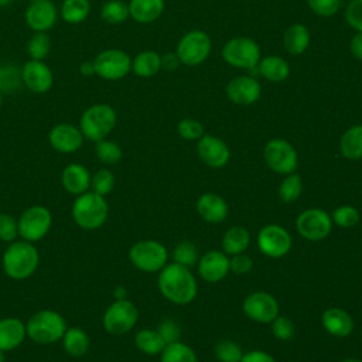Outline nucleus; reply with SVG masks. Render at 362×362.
<instances>
[{"label": "nucleus", "instance_id": "28", "mask_svg": "<svg viewBox=\"0 0 362 362\" xmlns=\"http://www.w3.org/2000/svg\"><path fill=\"white\" fill-rule=\"evenodd\" d=\"M164 7V0H130L129 13L134 21L148 24L163 14Z\"/></svg>", "mask_w": 362, "mask_h": 362}, {"label": "nucleus", "instance_id": "51", "mask_svg": "<svg viewBox=\"0 0 362 362\" xmlns=\"http://www.w3.org/2000/svg\"><path fill=\"white\" fill-rule=\"evenodd\" d=\"M252 266H253L252 257L245 253L229 256V270H232L236 274H245L250 272Z\"/></svg>", "mask_w": 362, "mask_h": 362}, {"label": "nucleus", "instance_id": "11", "mask_svg": "<svg viewBox=\"0 0 362 362\" xmlns=\"http://www.w3.org/2000/svg\"><path fill=\"white\" fill-rule=\"evenodd\" d=\"M263 158L267 167L280 175L296 173L298 156L296 148L284 139H272L263 148Z\"/></svg>", "mask_w": 362, "mask_h": 362}, {"label": "nucleus", "instance_id": "1", "mask_svg": "<svg viewBox=\"0 0 362 362\" xmlns=\"http://www.w3.org/2000/svg\"><path fill=\"white\" fill-rule=\"evenodd\" d=\"M157 287L165 300L177 305L192 303L198 294L197 279L191 273L189 267L175 262L167 263L158 272Z\"/></svg>", "mask_w": 362, "mask_h": 362}, {"label": "nucleus", "instance_id": "55", "mask_svg": "<svg viewBox=\"0 0 362 362\" xmlns=\"http://www.w3.org/2000/svg\"><path fill=\"white\" fill-rule=\"evenodd\" d=\"M79 72H81L82 75H85V76H89V75H92V74H95L93 64H92V62H89V61L82 62V64H81V66H79Z\"/></svg>", "mask_w": 362, "mask_h": 362}, {"label": "nucleus", "instance_id": "47", "mask_svg": "<svg viewBox=\"0 0 362 362\" xmlns=\"http://www.w3.org/2000/svg\"><path fill=\"white\" fill-rule=\"evenodd\" d=\"M344 18L355 33H362V0H351L345 7Z\"/></svg>", "mask_w": 362, "mask_h": 362}, {"label": "nucleus", "instance_id": "19", "mask_svg": "<svg viewBox=\"0 0 362 362\" xmlns=\"http://www.w3.org/2000/svg\"><path fill=\"white\" fill-rule=\"evenodd\" d=\"M198 276L206 283H218L226 277L229 270V256L221 250H209L197 262Z\"/></svg>", "mask_w": 362, "mask_h": 362}, {"label": "nucleus", "instance_id": "39", "mask_svg": "<svg viewBox=\"0 0 362 362\" xmlns=\"http://www.w3.org/2000/svg\"><path fill=\"white\" fill-rule=\"evenodd\" d=\"M51 49V38L45 33H34L27 44V52L31 59L44 61Z\"/></svg>", "mask_w": 362, "mask_h": 362}, {"label": "nucleus", "instance_id": "9", "mask_svg": "<svg viewBox=\"0 0 362 362\" xmlns=\"http://www.w3.org/2000/svg\"><path fill=\"white\" fill-rule=\"evenodd\" d=\"M260 48L257 42L247 37H235L222 47V58L226 64L240 69H253L260 61Z\"/></svg>", "mask_w": 362, "mask_h": 362}, {"label": "nucleus", "instance_id": "7", "mask_svg": "<svg viewBox=\"0 0 362 362\" xmlns=\"http://www.w3.org/2000/svg\"><path fill=\"white\" fill-rule=\"evenodd\" d=\"M18 236L27 242H38L45 238L52 226V214L44 205H31L17 219Z\"/></svg>", "mask_w": 362, "mask_h": 362}, {"label": "nucleus", "instance_id": "5", "mask_svg": "<svg viewBox=\"0 0 362 362\" xmlns=\"http://www.w3.org/2000/svg\"><path fill=\"white\" fill-rule=\"evenodd\" d=\"M117 122L116 110L107 103H96L89 106L79 119V130L83 137L90 141L106 139L115 129Z\"/></svg>", "mask_w": 362, "mask_h": 362}, {"label": "nucleus", "instance_id": "40", "mask_svg": "<svg viewBox=\"0 0 362 362\" xmlns=\"http://www.w3.org/2000/svg\"><path fill=\"white\" fill-rule=\"evenodd\" d=\"M23 83L21 69L13 65H4L0 68V92H16Z\"/></svg>", "mask_w": 362, "mask_h": 362}, {"label": "nucleus", "instance_id": "15", "mask_svg": "<svg viewBox=\"0 0 362 362\" xmlns=\"http://www.w3.org/2000/svg\"><path fill=\"white\" fill-rule=\"evenodd\" d=\"M245 315L259 324H270L279 315V303L266 291H253L242 303Z\"/></svg>", "mask_w": 362, "mask_h": 362}, {"label": "nucleus", "instance_id": "4", "mask_svg": "<svg viewBox=\"0 0 362 362\" xmlns=\"http://www.w3.org/2000/svg\"><path fill=\"white\" fill-rule=\"evenodd\" d=\"M68 325L65 318L55 310H40L25 322L27 338L38 345H49L61 341Z\"/></svg>", "mask_w": 362, "mask_h": 362}, {"label": "nucleus", "instance_id": "27", "mask_svg": "<svg viewBox=\"0 0 362 362\" xmlns=\"http://www.w3.org/2000/svg\"><path fill=\"white\" fill-rule=\"evenodd\" d=\"M311 35L304 24L294 23L286 28L283 35V45L290 55H301L310 47Z\"/></svg>", "mask_w": 362, "mask_h": 362}, {"label": "nucleus", "instance_id": "33", "mask_svg": "<svg viewBox=\"0 0 362 362\" xmlns=\"http://www.w3.org/2000/svg\"><path fill=\"white\" fill-rule=\"evenodd\" d=\"M134 345L140 352L146 355H160L165 346V342L157 329L143 328L136 332Z\"/></svg>", "mask_w": 362, "mask_h": 362}, {"label": "nucleus", "instance_id": "20", "mask_svg": "<svg viewBox=\"0 0 362 362\" xmlns=\"http://www.w3.org/2000/svg\"><path fill=\"white\" fill-rule=\"evenodd\" d=\"M24 86L34 93H45L52 88L54 76L44 61L30 59L21 69Z\"/></svg>", "mask_w": 362, "mask_h": 362}, {"label": "nucleus", "instance_id": "53", "mask_svg": "<svg viewBox=\"0 0 362 362\" xmlns=\"http://www.w3.org/2000/svg\"><path fill=\"white\" fill-rule=\"evenodd\" d=\"M349 51L354 58L362 61V33H355L349 41Z\"/></svg>", "mask_w": 362, "mask_h": 362}, {"label": "nucleus", "instance_id": "57", "mask_svg": "<svg viewBox=\"0 0 362 362\" xmlns=\"http://www.w3.org/2000/svg\"><path fill=\"white\" fill-rule=\"evenodd\" d=\"M341 362H362V361L358 359V358H346V359H344Z\"/></svg>", "mask_w": 362, "mask_h": 362}, {"label": "nucleus", "instance_id": "37", "mask_svg": "<svg viewBox=\"0 0 362 362\" xmlns=\"http://www.w3.org/2000/svg\"><path fill=\"white\" fill-rule=\"evenodd\" d=\"M303 191V181L301 177L296 173L284 175L283 181L279 185V197L283 202L291 204L298 199Z\"/></svg>", "mask_w": 362, "mask_h": 362}, {"label": "nucleus", "instance_id": "32", "mask_svg": "<svg viewBox=\"0 0 362 362\" xmlns=\"http://www.w3.org/2000/svg\"><path fill=\"white\" fill-rule=\"evenodd\" d=\"M161 68V55L156 51L139 52L132 59V71L140 78L154 76Z\"/></svg>", "mask_w": 362, "mask_h": 362}, {"label": "nucleus", "instance_id": "26", "mask_svg": "<svg viewBox=\"0 0 362 362\" xmlns=\"http://www.w3.org/2000/svg\"><path fill=\"white\" fill-rule=\"evenodd\" d=\"M64 351L72 358H82L90 348V338L88 332L81 327H68L62 338Z\"/></svg>", "mask_w": 362, "mask_h": 362}, {"label": "nucleus", "instance_id": "6", "mask_svg": "<svg viewBox=\"0 0 362 362\" xmlns=\"http://www.w3.org/2000/svg\"><path fill=\"white\" fill-rule=\"evenodd\" d=\"M130 263L140 272L157 273L168 262L167 247L154 239H143L129 249Z\"/></svg>", "mask_w": 362, "mask_h": 362}, {"label": "nucleus", "instance_id": "49", "mask_svg": "<svg viewBox=\"0 0 362 362\" xmlns=\"http://www.w3.org/2000/svg\"><path fill=\"white\" fill-rule=\"evenodd\" d=\"M272 332L273 337L280 341L291 339L294 335V324L287 317L277 315L272 322Z\"/></svg>", "mask_w": 362, "mask_h": 362}, {"label": "nucleus", "instance_id": "50", "mask_svg": "<svg viewBox=\"0 0 362 362\" xmlns=\"http://www.w3.org/2000/svg\"><path fill=\"white\" fill-rule=\"evenodd\" d=\"M158 334L164 339L165 344H171L175 341H180L181 337V329L180 325L174 320H164L161 324L157 327Z\"/></svg>", "mask_w": 362, "mask_h": 362}, {"label": "nucleus", "instance_id": "43", "mask_svg": "<svg viewBox=\"0 0 362 362\" xmlns=\"http://www.w3.org/2000/svg\"><path fill=\"white\" fill-rule=\"evenodd\" d=\"M331 219L339 228H352L359 222V211L352 205H339L332 211Z\"/></svg>", "mask_w": 362, "mask_h": 362}, {"label": "nucleus", "instance_id": "3", "mask_svg": "<svg viewBox=\"0 0 362 362\" xmlns=\"http://www.w3.org/2000/svg\"><path fill=\"white\" fill-rule=\"evenodd\" d=\"M71 215L79 228L85 230H95L106 222L109 205L105 197L89 189L76 195L71 206Z\"/></svg>", "mask_w": 362, "mask_h": 362}, {"label": "nucleus", "instance_id": "61", "mask_svg": "<svg viewBox=\"0 0 362 362\" xmlns=\"http://www.w3.org/2000/svg\"><path fill=\"white\" fill-rule=\"evenodd\" d=\"M0 106H1V92H0Z\"/></svg>", "mask_w": 362, "mask_h": 362}, {"label": "nucleus", "instance_id": "8", "mask_svg": "<svg viewBox=\"0 0 362 362\" xmlns=\"http://www.w3.org/2000/svg\"><path fill=\"white\" fill-rule=\"evenodd\" d=\"M139 320V311L136 305L124 298L115 300L102 315L103 329L110 335H123L134 328Z\"/></svg>", "mask_w": 362, "mask_h": 362}, {"label": "nucleus", "instance_id": "59", "mask_svg": "<svg viewBox=\"0 0 362 362\" xmlns=\"http://www.w3.org/2000/svg\"><path fill=\"white\" fill-rule=\"evenodd\" d=\"M0 362H6V352L0 349Z\"/></svg>", "mask_w": 362, "mask_h": 362}, {"label": "nucleus", "instance_id": "31", "mask_svg": "<svg viewBox=\"0 0 362 362\" xmlns=\"http://www.w3.org/2000/svg\"><path fill=\"white\" fill-rule=\"evenodd\" d=\"M339 151L348 160L362 158V124H354L342 133Z\"/></svg>", "mask_w": 362, "mask_h": 362}, {"label": "nucleus", "instance_id": "24", "mask_svg": "<svg viewBox=\"0 0 362 362\" xmlns=\"http://www.w3.org/2000/svg\"><path fill=\"white\" fill-rule=\"evenodd\" d=\"M27 338L25 322L17 317L0 318V349L4 352L17 349Z\"/></svg>", "mask_w": 362, "mask_h": 362}, {"label": "nucleus", "instance_id": "38", "mask_svg": "<svg viewBox=\"0 0 362 362\" xmlns=\"http://www.w3.org/2000/svg\"><path fill=\"white\" fill-rule=\"evenodd\" d=\"M95 153H96L98 160L106 165L117 164L123 156L120 146L116 141L107 140V139L96 141Z\"/></svg>", "mask_w": 362, "mask_h": 362}, {"label": "nucleus", "instance_id": "18", "mask_svg": "<svg viewBox=\"0 0 362 362\" xmlns=\"http://www.w3.org/2000/svg\"><path fill=\"white\" fill-rule=\"evenodd\" d=\"M83 134L78 126L71 123L55 124L48 134V141L51 147L62 154H69L78 151L83 144Z\"/></svg>", "mask_w": 362, "mask_h": 362}, {"label": "nucleus", "instance_id": "16", "mask_svg": "<svg viewBox=\"0 0 362 362\" xmlns=\"http://www.w3.org/2000/svg\"><path fill=\"white\" fill-rule=\"evenodd\" d=\"M225 93L232 103L247 106L260 99L262 86L255 76L239 75L226 83Z\"/></svg>", "mask_w": 362, "mask_h": 362}, {"label": "nucleus", "instance_id": "36", "mask_svg": "<svg viewBox=\"0 0 362 362\" xmlns=\"http://www.w3.org/2000/svg\"><path fill=\"white\" fill-rule=\"evenodd\" d=\"M129 4L123 0H109L100 8V17L109 24H120L129 18Z\"/></svg>", "mask_w": 362, "mask_h": 362}, {"label": "nucleus", "instance_id": "56", "mask_svg": "<svg viewBox=\"0 0 362 362\" xmlns=\"http://www.w3.org/2000/svg\"><path fill=\"white\" fill-rule=\"evenodd\" d=\"M113 297H115V300H124V298H127V290L122 286H117L113 291Z\"/></svg>", "mask_w": 362, "mask_h": 362}, {"label": "nucleus", "instance_id": "44", "mask_svg": "<svg viewBox=\"0 0 362 362\" xmlns=\"http://www.w3.org/2000/svg\"><path fill=\"white\" fill-rule=\"evenodd\" d=\"M243 355L240 345L235 341L225 339L216 344L215 356L219 362H239Z\"/></svg>", "mask_w": 362, "mask_h": 362}, {"label": "nucleus", "instance_id": "13", "mask_svg": "<svg viewBox=\"0 0 362 362\" xmlns=\"http://www.w3.org/2000/svg\"><path fill=\"white\" fill-rule=\"evenodd\" d=\"M331 215L320 208L303 211L296 219V229L307 240L318 242L325 239L332 230Z\"/></svg>", "mask_w": 362, "mask_h": 362}, {"label": "nucleus", "instance_id": "35", "mask_svg": "<svg viewBox=\"0 0 362 362\" xmlns=\"http://www.w3.org/2000/svg\"><path fill=\"white\" fill-rule=\"evenodd\" d=\"M90 13L89 0H64L61 6V16L69 24H79L86 20Z\"/></svg>", "mask_w": 362, "mask_h": 362}, {"label": "nucleus", "instance_id": "45", "mask_svg": "<svg viewBox=\"0 0 362 362\" xmlns=\"http://www.w3.org/2000/svg\"><path fill=\"white\" fill-rule=\"evenodd\" d=\"M177 132L184 140H198L204 136V126L198 120L187 117L178 122Z\"/></svg>", "mask_w": 362, "mask_h": 362}, {"label": "nucleus", "instance_id": "23", "mask_svg": "<svg viewBox=\"0 0 362 362\" xmlns=\"http://www.w3.org/2000/svg\"><path fill=\"white\" fill-rule=\"evenodd\" d=\"M198 215L209 223H221L228 216L226 201L215 192H205L197 201Z\"/></svg>", "mask_w": 362, "mask_h": 362}, {"label": "nucleus", "instance_id": "12", "mask_svg": "<svg viewBox=\"0 0 362 362\" xmlns=\"http://www.w3.org/2000/svg\"><path fill=\"white\" fill-rule=\"evenodd\" d=\"M95 74L106 81H117L132 71V59L122 49H105L92 61Z\"/></svg>", "mask_w": 362, "mask_h": 362}, {"label": "nucleus", "instance_id": "58", "mask_svg": "<svg viewBox=\"0 0 362 362\" xmlns=\"http://www.w3.org/2000/svg\"><path fill=\"white\" fill-rule=\"evenodd\" d=\"M13 0H0V7H4V6H8Z\"/></svg>", "mask_w": 362, "mask_h": 362}, {"label": "nucleus", "instance_id": "29", "mask_svg": "<svg viewBox=\"0 0 362 362\" xmlns=\"http://www.w3.org/2000/svg\"><path fill=\"white\" fill-rule=\"evenodd\" d=\"M259 74L266 78L270 82H283L290 75V65L288 62L277 55H267L264 58H260L257 64Z\"/></svg>", "mask_w": 362, "mask_h": 362}, {"label": "nucleus", "instance_id": "41", "mask_svg": "<svg viewBox=\"0 0 362 362\" xmlns=\"http://www.w3.org/2000/svg\"><path fill=\"white\" fill-rule=\"evenodd\" d=\"M198 259L199 257H198L197 246L189 240H182L177 243V246L173 249V260L185 267L195 266Z\"/></svg>", "mask_w": 362, "mask_h": 362}, {"label": "nucleus", "instance_id": "25", "mask_svg": "<svg viewBox=\"0 0 362 362\" xmlns=\"http://www.w3.org/2000/svg\"><path fill=\"white\" fill-rule=\"evenodd\" d=\"M324 329L338 338H345L354 331V320L348 311L339 307H329L321 315Z\"/></svg>", "mask_w": 362, "mask_h": 362}, {"label": "nucleus", "instance_id": "17", "mask_svg": "<svg viewBox=\"0 0 362 362\" xmlns=\"http://www.w3.org/2000/svg\"><path fill=\"white\" fill-rule=\"evenodd\" d=\"M197 151L199 158L211 168H222L230 160V150L228 144L212 134H204L198 139Z\"/></svg>", "mask_w": 362, "mask_h": 362}, {"label": "nucleus", "instance_id": "42", "mask_svg": "<svg viewBox=\"0 0 362 362\" xmlns=\"http://www.w3.org/2000/svg\"><path fill=\"white\" fill-rule=\"evenodd\" d=\"M115 175L109 168H100L90 177V191L106 197L115 188Z\"/></svg>", "mask_w": 362, "mask_h": 362}, {"label": "nucleus", "instance_id": "14", "mask_svg": "<svg viewBox=\"0 0 362 362\" xmlns=\"http://www.w3.org/2000/svg\"><path fill=\"white\" fill-rule=\"evenodd\" d=\"M257 247L267 257H284L291 249V235L280 225H266L257 233Z\"/></svg>", "mask_w": 362, "mask_h": 362}, {"label": "nucleus", "instance_id": "46", "mask_svg": "<svg viewBox=\"0 0 362 362\" xmlns=\"http://www.w3.org/2000/svg\"><path fill=\"white\" fill-rule=\"evenodd\" d=\"M308 8L320 17H332L341 8V0H307Z\"/></svg>", "mask_w": 362, "mask_h": 362}, {"label": "nucleus", "instance_id": "21", "mask_svg": "<svg viewBox=\"0 0 362 362\" xmlns=\"http://www.w3.org/2000/svg\"><path fill=\"white\" fill-rule=\"evenodd\" d=\"M58 11L51 0L33 1L25 10V21L34 33H45L57 23Z\"/></svg>", "mask_w": 362, "mask_h": 362}, {"label": "nucleus", "instance_id": "54", "mask_svg": "<svg viewBox=\"0 0 362 362\" xmlns=\"http://www.w3.org/2000/svg\"><path fill=\"white\" fill-rule=\"evenodd\" d=\"M178 64H181V62L175 54L170 52V54H165L164 57H161V66L165 69H170V71L175 69L178 66Z\"/></svg>", "mask_w": 362, "mask_h": 362}, {"label": "nucleus", "instance_id": "10", "mask_svg": "<svg viewBox=\"0 0 362 362\" xmlns=\"http://www.w3.org/2000/svg\"><path fill=\"white\" fill-rule=\"evenodd\" d=\"M212 41L202 30H191L181 37L177 44L175 55L180 62L187 66L202 64L211 54Z\"/></svg>", "mask_w": 362, "mask_h": 362}, {"label": "nucleus", "instance_id": "48", "mask_svg": "<svg viewBox=\"0 0 362 362\" xmlns=\"http://www.w3.org/2000/svg\"><path fill=\"white\" fill-rule=\"evenodd\" d=\"M18 236L17 219L10 214H0V240L11 243Z\"/></svg>", "mask_w": 362, "mask_h": 362}, {"label": "nucleus", "instance_id": "60", "mask_svg": "<svg viewBox=\"0 0 362 362\" xmlns=\"http://www.w3.org/2000/svg\"><path fill=\"white\" fill-rule=\"evenodd\" d=\"M30 3H33V1H40V0H28Z\"/></svg>", "mask_w": 362, "mask_h": 362}, {"label": "nucleus", "instance_id": "22", "mask_svg": "<svg viewBox=\"0 0 362 362\" xmlns=\"http://www.w3.org/2000/svg\"><path fill=\"white\" fill-rule=\"evenodd\" d=\"M90 177L92 174L83 164L71 163L62 170L61 184L66 192L79 195L90 189Z\"/></svg>", "mask_w": 362, "mask_h": 362}, {"label": "nucleus", "instance_id": "34", "mask_svg": "<svg viewBox=\"0 0 362 362\" xmlns=\"http://www.w3.org/2000/svg\"><path fill=\"white\" fill-rule=\"evenodd\" d=\"M160 362H198V356L189 345L175 341L165 344L160 352Z\"/></svg>", "mask_w": 362, "mask_h": 362}, {"label": "nucleus", "instance_id": "52", "mask_svg": "<svg viewBox=\"0 0 362 362\" xmlns=\"http://www.w3.org/2000/svg\"><path fill=\"white\" fill-rule=\"evenodd\" d=\"M239 362H276V361L270 354L260 349H253L249 352H243Z\"/></svg>", "mask_w": 362, "mask_h": 362}, {"label": "nucleus", "instance_id": "30", "mask_svg": "<svg viewBox=\"0 0 362 362\" xmlns=\"http://www.w3.org/2000/svg\"><path fill=\"white\" fill-rule=\"evenodd\" d=\"M250 243V233L243 226H232L222 236V252L228 256L245 253Z\"/></svg>", "mask_w": 362, "mask_h": 362}, {"label": "nucleus", "instance_id": "2", "mask_svg": "<svg viewBox=\"0 0 362 362\" xmlns=\"http://www.w3.org/2000/svg\"><path fill=\"white\" fill-rule=\"evenodd\" d=\"M40 263V253L34 243L27 240H14L3 252L1 266L4 274L16 281L31 277Z\"/></svg>", "mask_w": 362, "mask_h": 362}]
</instances>
